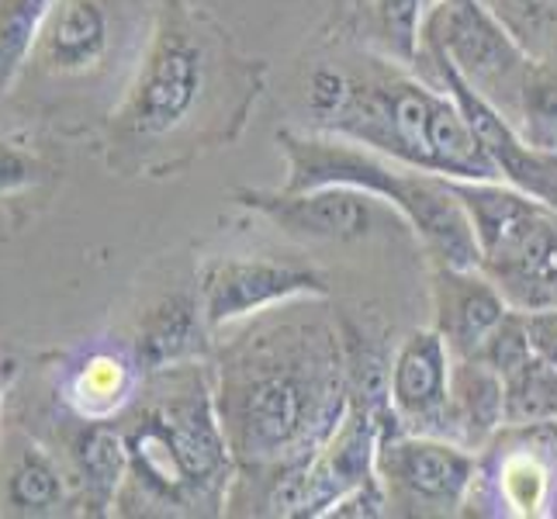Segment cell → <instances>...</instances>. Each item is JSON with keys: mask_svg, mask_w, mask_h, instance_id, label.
Here are the masks:
<instances>
[{"mask_svg": "<svg viewBox=\"0 0 557 519\" xmlns=\"http://www.w3.org/2000/svg\"><path fill=\"white\" fill-rule=\"evenodd\" d=\"M350 406L347 354L322 316L277 305L222 381V430L246 468L274 471V482L305 468L333 436Z\"/></svg>", "mask_w": 557, "mask_h": 519, "instance_id": "1", "label": "cell"}, {"mask_svg": "<svg viewBox=\"0 0 557 519\" xmlns=\"http://www.w3.org/2000/svg\"><path fill=\"white\" fill-rule=\"evenodd\" d=\"M319 125L330 136L447 181H503V166L450 90L422 84L381 60L363 73H347V98Z\"/></svg>", "mask_w": 557, "mask_h": 519, "instance_id": "2", "label": "cell"}, {"mask_svg": "<svg viewBox=\"0 0 557 519\" xmlns=\"http://www.w3.org/2000/svg\"><path fill=\"white\" fill-rule=\"evenodd\" d=\"M277 146L287 157L284 190H309L325 184L357 187L374 201H388L416 228L433 263L474 271L482 260L471 215L465 201L457 198L454 181L381 157L368 146L330 136V132L305 136L295 128H281Z\"/></svg>", "mask_w": 557, "mask_h": 519, "instance_id": "3", "label": "cell"}, {"mask_svg": "<svg viewBox=\"0 0 557 519\" xmlns=\"http://www.w3.org/2000/svg\"><path fill=\"white\" fill-rule=\"evenodd\" d=\"M478 236L482 271L509 309H557V208L509 181H454Z\"/></svg>", "mask_w": 557, "mask_h": 519, "instance_id": "4", "label": "cell"}, {"mask_svg": "<svg viewBox=\"0 0 557 519\" xmlns=\"http://www.w3.org/2000/svg\"><path fill=\"white\" fill-rule=\"evenodd\" d=\"M419 38L444 52L454 70L512 125L533 60L485 0H436Z\"/></svg>", "mask_w": 557, "mask_h": 519, "instance_id": "5", "label": "cell"}, {"mask_svg": "<svg viewBox=\"0 0 557 519\" xmlns=\"http://www.w3.org/2000/svg\"><path fill=\"white\" fill-rule=\"evenodd\" d=\"M377 412L350 395L347 416L333 436L305 468L274 482L271 512L277 516H330L343 498H350L377 478Z\"/></svg>", "mask_w": 557, "mask_h": 519, "instance_id": "6", "label": "cell"}, {"mask_svg": "<svg viewBox=\"0 0 557 519\" xmlns=\"http://www.w3.org/2000/svg\"><path fill=\"white\" fill-rule=\"evenodd\" d=\"M211 87V52L181 22L157 32L139 84L125 104V125L139 139H163L195 119Z\"/></svg>", "mask_w": 557, "mask_h": 519, "instance_id": "7", "label": "cell"}, {"mask_svg": "<svg viewBox=\"0 0 557 519\" xmlns=\"http://www.w3.org/2000/svg\"><path fill=\"white\" fill-rule=\"evenodd\" d=\"M478 460L447 436L388 433L377 440V474L388 506L412 516H447L465 506Z\"/></svg>", "mask_w": 557, "mask_h": 519, "instance_id": "8", "label": "cell"}, {"mask_svg": "<svg viewBox=\"0 0 557 519\" xmlns=\"http://www.w3.org/2000/svg\"><path fill=\"white\" fill-rule=\"evenodd\" d=\"M312 295H330V284L319 271L263 257H233L211 263L205 271L201 309L208 325H228Z\"/></svg>", "mask_w": 557, "mask_h": 519, "instance_id": "9", "label": "cell"}, {"mask_svg": "<svg viewBox=\"0 0 557 519\" xmlns=\"http://www.w3.org/2000/svg\"><path fill=\"white\" fill-rule=\"evenodd\" d=\"M454 354L440 330H416L388 368V406L406 433L450 440Z\"/></svg>", "mask_w": 557, "mask_h": 519, "instance_id": "10", "label": "cell"}, {"mask_svg": "<svg viewBox=\"0 0 557 519\" xmlns=\"http://www.w3.org/2000/svg\"><path fill=\"white\" fill-rule=\"evenodd\" d=\"M422 49H426V60L433 63L440 87L454 94L457 104L465 108L468 122L474 125V132L482 136V143L495 157V163L503 166V181H509L512 187H520L527 195L557 208V152H541V149L527 146L520 136H516V128L506 122V114L492 108L482 94L454 70V63L444 52L430 42H422Z\"/></svg>", "mask_w": 557, "mask_h": 519, "instance_id": "11", "label": "cell"}, {"mask_svg": "<svg viewBox=\"0 0 557 519\" xmlns=\"http://www.w3.org/2000/svg\"><path fill=\"white\" fill-rule=\"evenodd\" d=\"M239 205L260 211L287 236L354 243L374 225V198L347 184H325L309 190H239Z\"/></svg>", "mask_w": 557, "mask_h": 519, "instance_id": "12", "label": "cell"}, {"mask_svg": "<svg viewBox=\"0 0 557 519\" xmlns=\"http://www.w3.org/2000/svg\"><path fill=\"white\" fill-rule=\"evenodd\" d=\"M433 309L440 336L447 339L454 360L478 357L488 333L506 319L509 301L503 292L478 271L433 263Z\"/></svg>", "mask_w": 557, "mask_h": 519, "instance_id": "13", "label": "cell"}, {"mask_svg": "<svg viewBox=\"0 0 557 519\" xmlns=\"http://www.w3.org/2000/svg\"><path fill=\"white\" fill-rule=\"evenodd\" d=\"M506 427V392L482 357L454 360L450 374V440L460 447L482 450Z\"/></svg>", "mask_w": 557, "mask_h": 519, "instance_id": "14", "label": "cell"}, {"mask_svg": "<svg viewBox=\"0 0 557 519\" xmlns=\"http://www.w3.org/2000/svg\"><path fill=\"white\" fill-rule=\"evenodd\" d=\"M201 319L205 309H198L195 298L187 295H170L157 309L143 319L139 333V357L149 368H163L187 354L201 350Z\"/></svg>", "mask_w": 557, "mask_h": 519, "instance_id": "15", "label": "cell"}, {"mask_svg": "<svg viewBox=\"0 0 557 519\" xmlns=\"http://www.w3.org/2000/svg\"><path fill=\"white\" fill-rule=\"evenodd\" d=\"M108 46V22L104 11L90 0H70L46 35V55L60 70H84L101 60Z\"/></svg>", "mask_w": 557, "mask_h": 519, "instance_id": "16", "label": "cell"}, {"mask_svg": "<svg viewBox=\"0 0 557 519\" xmlns=\"http://www.w3.org/2000/svg\"><path fill=\"white\" fill-rule=\"evenodd\" d=\"M512 128L527 146L541 152H557V70L554 66L536 60L530 63L520 87V104H516Z\"/></svg>", "mask_w": 557, "mask_h": 519, "instance_id": "17", "label": "cell"}, {"mask_svg": "<svg viewBox=\"0 0 557 519\" xmlns=\"http://www.w3.org/2000/svg\"><path fill=\"white\" fill-rule=\"evenodd\" d=\"M506 392V427H536L557 419V368L530 357L523 368L503 378Z\"/></svg>", "mask_w": 557, "mask_h": 519, "instance_id": "18", "label": "cell"}, {"mask_svg": "<svg viewBox=\"0 0 557 519\" xmlns=\"http://www.w3.org/2000/svg\"><path fill=\"white\" fill-rule=\"evenodd\" d=\"M495 485H498V498H503L506 512L512 516H541L547 498H550V465L547 460L530 450V447H520V450H509L503 457V465H498V474H495Z\"/></svg>", "mask_w": 557, "mask_h": 519, "instance_id": "19", "label": "cell"}, {"mask_svg": "<svg viewBox=\"0 0 557 519\" xmlns=\"http://www.w3.org/2000/svg\"><path fill=\"white\" fill-rule=\"evenodd\" d=\"M136 457H139V465H143V474H146L149 482L157 485L160 492L170 495V492H184V489H190L187 471H184L181 457H177L174 444H170V436H166V430H163V422H160V419L136 436Z\"/></svg>", "mask_w": 557, "mask_h": 519, "instance_id": "20", "label": "cell"}, {"mask_svg": "<svg viewBox=\"0 0 557 519\" xmlns=\"http://www.w3.org/2000/svg\"><path fill=\"white\" fill-rule=\"evenodd\" d=\"M374 17L388 52L401 63L419 60V28H422V0H371Z\"/></svg>", "mask_w": 557, "mask_h": 519, "instance_id": "21", "label": "cell"}, {"mask_svg": "<svg viewBox=\"0 0 557 519\" xmlns=\"http://www.w3.org/2000/svg\"><path fill=\"white\" fill-rule=\"evenodd\" d=\"M49 4L52 0H14V4L4 11V17H0V84L8 81L17 60L25 55Z\"/></svg>", "mask_w": 557, "mask_h": 519, "instance_id": "22", "label": "cell"}, {"mask_svg": "<svg viewBox=\"0 0 557 519\" xmlns=\"http://www.w3.org/2000/svg\"><path fill=\"white\" fill-rule=\"evenodd\" d=\"M478 357H482L498 378H506L516 368H523V363L533 357V346H530V336H527L523 312L509 309L506 319L488 333V339H485L482 350H478Z\"/></svg>", "mask_w": 557, "mask_h": 519, "instance_id": "23", "label": "cell"}, {"mask_svg": "<svg viewBox=\"0 0 557 519\" xmlns=\"http://www.w3.org/2000/svg\"><path fill=\"white\" fill-rule=\"evenodd\" d=\"M84 471L94 485H98L101 492H111L114 482H119V474L125 468V447L122 440L114 436L111 430H94L87 440H84Z\"/></svg>", "mask_w": 557, "mask_h": 519, "instance_id": "24", "label": "cell"}, {"mask_svg": "<svg viewBox=\"0 0 557 519\" xmlns=\"http://www.w3.org/2000/svg\"><path fill=\"white\" fill-rule=\"evenodd\" d=\"M11 495H14V503L25 509H46L60 498V482H55V474L42 465V460L28 457L25 465L14 471Z\"/></svg>", "mask_w": 557, "mask_h": 519, "instance_id": "25", "label": "cell"}, {"mask_svg": "<svg viewBox=\"0 0 557 519\" xmlns=\"http://www.w3.org/2000/svg\"><path fill=\"white\" fill-rule=\"evenodd\" d=\"M343 98H347V70H339V66L312 70V76H309V108H312V114L319 122L330 119V114L343 104Z\"/></svg>", "mask_w": 557, "mask_h": 519, "instance_id": "26", "label": "cell"}, {"mask_svg": "<svg viewBox=\"0 0 557 519\" xmlns=\"http://www.w3.org/2000/svg\"><path fill=\"white\" fill-rule=\"evenodd\" d=\"M485 4L503 17V25L512 35H523V32L536 28L554 11V0H485Z\"/></svg>", "mask_w": 557, "mask_h": 519, "instance_id": "27", "label": "cell"}, {"mask_svg": "<svg viewBox=\"0 0 557 519\" xmlns=\"http://www.w3.org/2000/svg\"><path fill=\"white\" fill-rule=\"evenodd\" d=\"M527 336L533 354L557 368V309H541V312H523Z\"/></svg>", "mask_w": 557, "mask_h": 519, "instance_id": "28", "label": "cell"}, {"mask_svg": "<svg viewBox=\"0 0 557 519\" xmlns=\"http://www.w3.org/2000/svg\"><path fill=\"white\" fill-rule=\"evenodd\" d=\"M87 384V398H108V401H119L125 392V371L122 363H111V360H98L84 378Z\"/></svg>", "mask_w": 557, "mask_h": 519, "instance_id": "29", "label": "cell"}, {"mask_svg": "<svg viewBox=\"0 0 557 519\" xmlns=\"http://www.w3.org/2000/svg\"><path fill=\"white\" fill-rule=\"evenodd\" d=\"M35 181V163L11 146H0V190H14Z\"/></svg>", "mask_w": 557, "mask_h": 519, "instance_id": "30", "label": "cell"}]
</instances>
